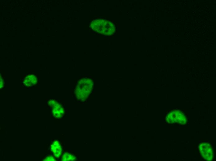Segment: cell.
I'll return each instance as SVG.
<instances>
[{
	"mask_svg": "<svg viewBox=\"0 0 216 161\" xmlns=\"http://www.w3.org/2000/svg\"><path fill=\"white\" fill-rule=\"evenodd\" d=\"M93 80L88 78L80 79L78 82L74 91L75 95L79 100L85 101L91 94L93 88Z\"/></svg>",
	"mask_w": 216,
	"mask_h": 161,
	"instance_id": "cell-1",
	"label": "cell"
},
{
	"mask_svg": "<svg viewBox=\"0 0 216 161\" xmlns=\"http://www.w3.org/2000/svg\"><path fill=\"white\" fill-rule=\"evenodd\" d=\"M90 26L96 32L106 35L113 34L115 31L114 24L112 22L104 19H97L92 21Z\"/></svg>",
	"mask_w": 216,
	"mask_h": 161,
	"instance_id": "cell-2",
	"label": "cell"
},
{
	"mask_svg": "<svg viewBox=\"0 0 216 161\" xmlns=\"http://www.w3.org/2000/svg\"><path fill=\"white\" fill-rule=\"evenodd\" d=\"M166 121L170 124H185L187 119L185 114L179 110H175L170 112L167 115Z\"/></svg>",
	"mask_w": 216,
	"mask_h": 161,
	"instance_id": "cell-3",
	"label": "cell"
},
{
	"mask_svg": "<svg viewBox=\"0 0 216 161\" xmlns=\"http://www.w3.org/2000/svg\"><path fill=\"white\" fill-rule=\"evenodd\" d=\"M199 150L203 158L207 161H212L214 154L213 148L211 145L208 142H203L199 144Z\"/></svg>",
	"mask_w": 216,
	"mask_h": 161,
	"instance_id": "cell-4",
	"label": "cell"
},
{
	"mask_svg": "<svg viewBox=\"0 0 216 161\" xmlns=\"http://www.w3.org/2000/svg\"><path fill=\"white\" fill-rule=\"evenodd\" d=\"M50 148L54 156L56 158H59L62 151V147L59 142L57 141H55L51 145Z\"/></svg>",
	"mask_w": 216,
	"mask_h": 161,
	"instance_id": "cell-5",
	"label": "cell"
},
{
	"mask_svg": "<svg viewBox=\"0 0 216 161\" xmlns=\"http://www.w3.org/2000/svg\"><path fill=\"white\" fill-rule=\"evenodd\" d=\"M52 113L55 118H60L64 115L65 111L61 104L57 102L52 107Z\"/></svg>",
	"mask_w": 216,
	"mask_h": 161,
	"instance_id": "cell-6",
	"label": "cell"
},
{
	"mask_svg": "<svg viewBox=\"0 0 216 161\" xmlns=\"http://www.w3.org/2000/svg\"><path fill=\"white\" fill-rule=\"evenodd\" d=\"M37 81V78L35 75H29L25 78L24 83L25 85L31 86L35 85Z\"/></svg>",
	"mask_w": 216,
	"mask_h": 161,
	"instance_id": "cell-7",
	"label": "cell"
},
{
	"mask_svg": "<svg viewBox=\"0 0 216 161\" xmlns=\"http://www.w3.org/2000/svg\"><path fill=\"white\" fill-rule=\"evenodd\" d=\"M76 160V157L73 154L66 152L62 156L61 160L63 161H74Z\"/></svg>",
	"mask_w": 216,
	"mask_h": 161,
	"instance_id": "cell-8",
	"label": "cell"
},
{
	"mask_svg": "<svg viewBox=\"0 0 216 161\" xmlns=\"http://www.w3.org/2000/svg\"><path fill=\"white\" fill-rule=\"evenodd\" d=\"M56 102L54 100H51L48 102V105L51 107H52L56 103Z\"/></svg>",
	"mask_w": 216,
	"mask_h": 161,
	"instance_id": "cell-9",
	"label": "cell"
},
{
	"mask_svg": "<svg viewBox=\"0 0 216 161\" xmlns=\"http://www.w3.org/2000/svg\"><path fill=\"white\" fill-rule=\"evenodd\" d=\"M43 160L44 161H56V160L53 157L49 156L45 158Z\"/></svg>",
	"mask_w": 216,
	"mask_h": 161,
	"instance_id": "cell-10",
	"label": "cell"
}]
</instances>
